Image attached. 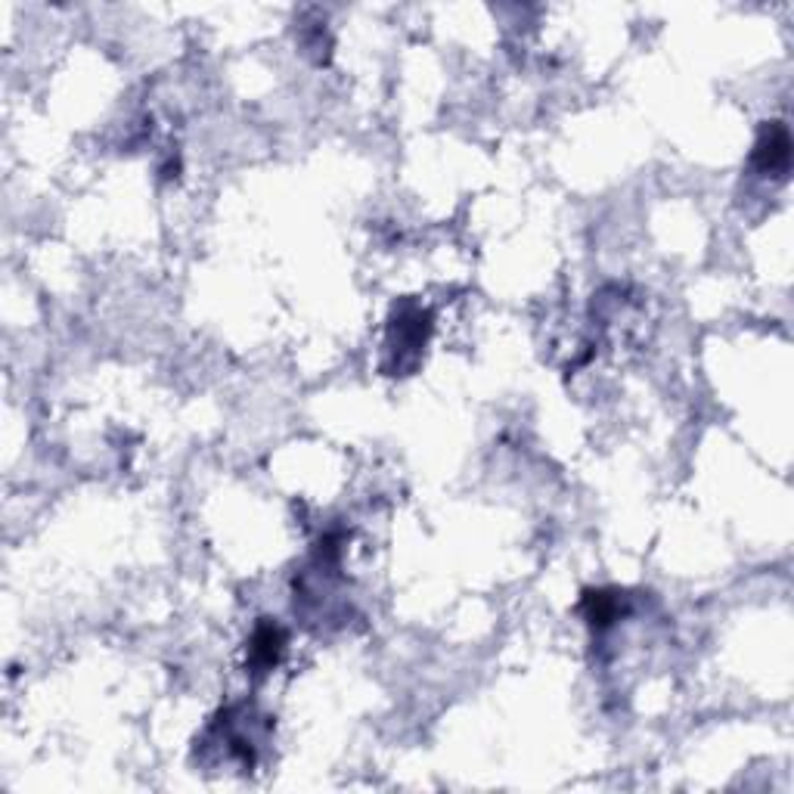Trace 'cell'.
<instances>
[{
  "instance_id": "2",
  "label": "cell",
  "mask_w": 794,
  "mask_h": 794,
  "mask_svg": "<svg viewBox=\"0 0 794 794\" xmlns=\"http://www.w3.org/2000/svg\"><path fill=\"white\" fill-rule=\"evenodd\" d=\"M789 158H792L789 128H785L782 121H770V124L760 131L758 143H754V153H751V162H754V168L763 174H782L789 168Z\"/></svg>"
},
{
  "instance_id": "1",
  "label": "cell",
  "mask_w": 794,
  "mask_h": 794,
  "mask_svg": "<svg viewBox=\"0 0 794 794\" xmlns=\"http://www.w3.org/2000/svg\"><path fill=\"white\" fill-rule=\"evenodd\" d=\"M432 332V317L422 305H413V301H404L397 305L395 317L388 323V348L392 354H397V370H404L407 357H419V348L426 345Z\"/></svg>"
},
{
  "instance_id": "3",
  "label": "cell",
  "mask_w": 794,
  "mask_h": 794,
  "mask_svg": "<svg viewBox=\"0 0 794 794\" xmlns=\"http://www.w3.org/2000/svg\"><path fill=\"white\" fill-rule=\"evenodd\" d=\"M283 649H286V637H283V630H279L277 624L264 621L255 627V633H252V646H249V661H252V668L255 671H274L279 664V658H283Z\"/></svg>"
},
{
  "instance_id": "4",
  "label": "cell",
  "mask_w": 794,
  "mask_h": 794,
  "mask_svg": "<svg viewBox=\"0 0 794 794\" xmlns=\"http://www.w3.org/2000/svg\"><path fill=\"white\" fill-rule=\"evenodd\" d=\"M618 611H621V599H618V593H605V589H589L587 596H584V615H587V621L593 627H605V624H611L618 618Z\"/></svg>"
}]
</instances>
